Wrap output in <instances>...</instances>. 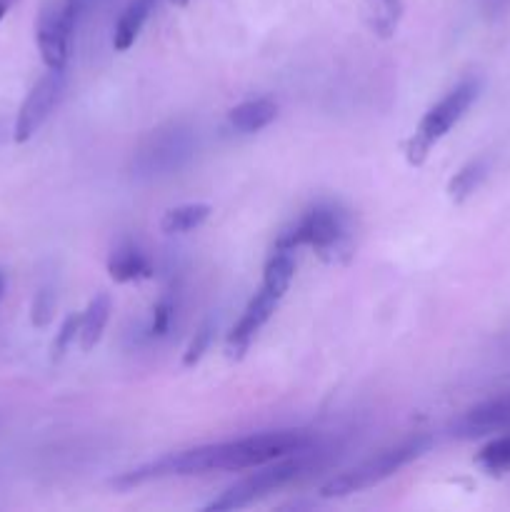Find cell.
I'll use <instances>...</instances> for the list:
<instances>
[{
  "mask_svg": "<svg viewBox=\"0 0 510 512\" xmlns=\"http://www.w3.org/2000/svg\"><path fill=\"white\" fill-rule=\"evenodd\" d=\"M153 5L155 0H133V3L123 10L113 33V48L118 50V53H125V50L133 48L140 30H143L145 20L153 13Z\"/></svg>",
  "mask_w": 510,
  "mask_h": 512,
  "instance_id": "13",
  "label": "cell"
},
{
  "mask_svg": "<svg viewBox=\"0 0 510 512\" xmlns=\"http://www.w3.org/2000/svg\"><path fill=\"white\" fill-rule=\"evenodd\" d=\"M173 310H175L173 298H168V295H165V298H160L158 303H155L153 318H150V328H148V333L153 335V338L168 333L170 320H173Z\"/></svg>",
  "mask_w": 510,
  "mask_h": 512,
  "instance_id": "21",
  "label": "cell"
},
{
  "mask_svg": "<svg viewBox=\"0 0 510 512\" xmlns=\"http://www.w3.org/2000/svg\"><path fill=\"white\" fill-rule=\"evenodd\" d=\"M213 338H215V320H205V323L198 328V333L193 335V340L188 343V348H185L183 353L185 368H195V365L203 360V355L208 353Z\"/></svg>",
  "mask_w": 510,
  "mask_h": 512,
  "instance_id": "19",
  "label": "cell"
},
{
  "mask_svg": "<svg viewBox=\"0 0 510 512\" xmlns=\"http://www.w3.org/2000/svg\"><path fill=\"white\" fill-rule=\"evenodd\" d=\"M170 3H173L175 8H185V5H188L190 0H170Z\"/></svg>",
  "mask_w": 510,
  "mask_h": 512,
  "instance_id": "24",
  "label": "cell"
},
{
  "mask_svg": "<svg viewBox=\"0 0 510 512\" xmlns=\"http://www.w3.org/2000/svg\"><path fill=\"white\" fill-rule=\"evenodd\" d=\"M280 298L275 293H270L268 288H260L258 293L250 298L248 308L240 315L238 323L233 325V330L228 333V340H225V350H228V358L240 360L245 355V350L250 348V343L255 340V335L260 333L265 323L273 318L275 308H278Z\"/></svg>",
  "mask_w": 510,
  "mask_h": 512,
  "instance_id": "8",
  "label": "cell"
},
{
  "mask_svg": "<svg viewBox=\"0 0 510 512\" xmlns=\"http://www.w3.org/2000/svg\"><path fill=\"white\" fill-rule=\"evenodd\" d=\"M80 318H83V313H70L68 318L63 320V325H60L58 335H55L53 340V360H60L65 353L70 350V345L75 343V338H80Z\"/></svg>",
  "mask_w": 510,
  "mask_h": 512,
  "instance_id": "20",
  "label": "cell"
},
{
  "mask_svg": "<svg viewBox=\"0 0 510 512\" xmlns=\"http://www.w3.org/2000/svg\"><path fill=\"white\" fill-rule=\"evenodd\" d=\"M210 213H213V208H210L208 203L178 205V208H170L168 213L163 215V220H160V230L168 235L190 233V230L200 228V225L210 218Z\"/></svg>",
  "mask_w": 510,
  "mask_h": 512,
  "instance_id": "16",
  "label": "cell"
},
{
  "mask_svg": "<svg viewBox=\"0 0 510 512\" xmlns=\"http://www.w3.org/2000/svg\"><path fill=\"white\" fill-rule=\"evenodd\" d=\"M108 273L115 283H135L153 278V265L143 250L130 240H123L108 258Z\"/></svg>",
  "mask_w": 510,
  "mask_h": 512,
  "instance_id": "10",
  "label": "cell"
},
{
  "mask_svg": "<svg viewBox=\"0 0 510 512\" xmlns=\"http://www.w3.org/2000/svg\"><path fill=\"white\" fill-rule=\"evenodd\" d=\"M83 0H43L35 23L40 58L48 68L65 70L70 58V40H73L75 20H78Z\"/></svg>",
  "mask_w": 510,
  "mask_h": 512,
  "instance_id": "6",
  "label": "cell"
},
{
  "mask_svg": "<svg viewBox=\"0 0 510 512\" xmlns=\"http://www.w3.org/2000/svg\"><path fill=\"white\" fill-rule=\"evenodd\" d=\"M3 293H5V275L0 273V298H3Z\"/></svg>",
  "mask_w": 510,
  "mask_h": 512,
  "instance_id": "25",
  "label": "cell"
},
{
  "mask_svg": "<svg viewBox=\"0 0 510 512\" xmlns=\"http://www.w3.org/2000/svg\"><path fill=\"white\" fill-rule=\"evenodd\" d=\"M313 468V460H310L308 453L293 455L290 460H280V463H268L263 465L260 473L248 475V478L238 480L233 488L225 490L220 498H215L213 503L205 505L208 512H225V510H240L253 505L255 500L265 498L268 493H275V490L285 488L288 483L298 480L300 475L308 473Z\"/></svg>",
  "mask_w": 510,
  "mask_h": 512,
  "instance_id": "5",
  "label": "cell"
},
{
  "mask_svg": "<svg viewBox=\"0 0 510 512\" xmlns=\"http://www.w3.org/2000/svg\"><path fill=\"white\" fill-rule=\"evenodd\" d=\"M503 430H510V393L475 405L455 425V435L460 438H480Z\"/></svg>",
  "mask_w": 510,
  "mask_h": 512,
  "instance_id": "9",
  "label": "cell"
},
{
  "mask_svg": "<svg viewBox=\"0 0 510 512\" xmlns=\"http://www.w3.org/2000/svg\"><path fill=\"white\" fill-rule=\"evenodd\" d=\"M110 308H113V303H110L108 293H98L93 300H90L88 308H85L83 318H80V338H78L80 348H83L85 353H90V350L100 343V338H103V330L110 318Z\"/></svg>",
  "mask_w": 510,
  "mask_h": 512,
  "instance_id": "14",
  "label": "cell"
},
{
  "mask_svg": "<svg viewBox=\"0 0 510 512\" xmlns=\"http://www.w3.org/2000/svg\"><path fill=\"white\" fill-rule=\"evenodd\" d=\"M360 13H363V20L370 33L388 40L398 33L405 5L403 0H360Z\"/></svg>",
  "mask_w": 510,
  "mask_h": 512,
  "instance_id": "11",
  "label": "cell"
},
{
  "mask_svg": "<svg viewBox=\"0 0 510 512\" xmlns=\"http://www.w3.org/2000/svg\"><path fill=\"white\" fill-rule=\"evenodd\" d=\"M478 465L490 475H503L510 470V435L490 440L478 453Z\"/></svg>",
  "mask_w": 510,
  "mask_h": 512,
  "instance_id": "18",
  "label": "cell"
},
{
  "mask_svg": "<svg viewBox=\"0 0 510 512\" xmlns=\"http://www.w3.org/2000/svg\"><path fill=\"white\" fill-rule=\"evenodd\" d=\"M480 83L475 78L463 80L460 85H455L448 95H445L440 103H435L428 113L420 120L418 130L408 138L405 143V160H408L413 168H420V165L428 160L430 148H433L438 140H443L445 135L453 130V125L463 118L470 110V105L478 100Z\"/></svg>",
  "mask_w": 510,
  "mask_h": 512,
  "instance_id": "3",
  "label": "cell"
},
{
  "mask_svg": "<svg viewBox=\"0 0 510 512\" xmlns=\"http://www.w3.org/2000/svg\"><path fill=\"white\" fill-rule=\"evenodd\" d=\"M15 5V0H0V20L10 13V8Z\"/></svg>",
  "mask_w": 510,
  "mask_h": 512,
  "instance_id": "23",
  "label": "cell"
},
{
  "mask_svg": "<svg viewBox=\"0 0 510 512\" xmlns=\"http://www.w3.org/2000/svg\"><path fill=\"white\" fill-rule=\"evenodd\" d=\"M65 88V70H53L48 68V73L33 85V90L28 93V98L23 100L18 110V118L13 125V140L15 143H28L35 133L45 125V120L50 118V113L58 105L60 95Z\"/></svg>",
  "mask_w": 510,
  "mask_h": 512,
  "instance_id": "7",
  "label": "cell"
},
{
  "mask_svg": "<svg viewBox=\"0 0 510 512\" xmlns=\"http://www.w3.org/2000/svg\"><path fill=\"white\" fill-rule=\"evenodd\" d=\"M313 448V438L295 430H278V433H260L250 438L228 440V443L203 445V448L170 453L165 458L153 460L133 470L138 483H153L163 478H180V475H203L210 470H240L263 468L275 460L290 458V455L308 453Z\"/></svg>",
  "mask_w": 510,
  "mask_h": 512,
  "instance_id": "1",
  "label": "cell"
},
{
  "mask_svg": "<svg viewBox=\"0 0 510 512\" xmlns=\"http://www.w3.org/2000/svg\"><path fill=\"white\" fill-rule=\"evenodd\" d=\"M83 3H85V0H83Z\"/></svg>",
  "mask_w": 510,
  "mask_h": 512,
  "instance_id": "26",
  "label": "cell"
},
{
  "mask_svg": "<svg viewBox=\"0 0 510 512\" xmlns=\"http://www.w3.org/2000/svg\"><path fill=\"white\" fill-rule=\"evenodd\" d=\"M428 450H430V438H413L408 440V443L395 445V448L383 450V453L375 455V458L355 465V468H350L348 473L328 480V483L320 488V495H323V498H345V495H353V493H360V490L373 488V485L388 480L390 475H395L408 463L418 460L420 455L428 453Z\"/></svg>",
  "mask_w": 510,
  "mask_h": 512,
  "instance_id": "4",
  "label": "cell"
},
{
  "mask_svg": "<svg viewBox=\"0 0 510 512\" xmlns=\"http://www.w3.org/2000/svg\"><path fill=\"white\" fill-rule=\"evenodd\" d=\"M53 313H55V295L50 293L48 288H43L38 295H35V303H33L35 328H45V325L53 320Z\"/></svg>",
  "mask_w": 510,
  "mask_h": 512,
  "instance_id": "22",
  "label": "cell"
},
{
  "mask_svg": "<svg viewBox=\"0 0 510 512\" xmlns=\"http://www.w3.org/2000/svg\"><path fill=\"white\" fill-rule=\"evenodd\" d=\"M278 115V105L268 98H255L245 100V103L235 105L228 113L230 128H235L238 133H258V130L268 128L270 123Z\"/></svg>",
  "mask_w": 510,
  "mask_h": 512,
  "instance_id": "12",
  "label": "cell"
},
{
  "mask_svg": "<svg viewBox=\"0 0 510 512\" xmlns=\"http://www.w3.org/2000/svg\"><path fill=\"white\" fill-rule=\"evenodd\" d=\"M490 173V158H475L465 163L448 183V198L453 203H465L480 185L485 183Z\"/></svg>",
  "mask_w": 510,
  "mask_h": 512,
  "instance_id": "15",
  "label": "cell"
},
{
  "mask_svg": "<svg viewBox=\"0 0 510 512\" xmlns=\"http://www.w3.org/2000/svg\"><path fill=\"white\" fill-rule=\"evenodd\" d=\"M295 275V258L290 250H273L263 270V288L283 298L285 290L290 288Z\"/></svg>",
  "mask_w": 510,
  "mask_h": 512,
  "instance_id": "17",
  "label": "cell"
},
{
  "mask_svg": "<svg viewBox=\"0 0 510 512\" xmlns=\"http://www.w3.org/2000/svg\"><path fill=\"white\" fill-rule=\"evenodd\" d=\"M308 245L325 263H348L353 258V218L335 203H318L305 210L290 228L275 238L273 250H298Z\"/></svg>",
  "mask_w": 510,
  "mask_h": 512,
  "instance_id": "2",
  "label": "cell"
}]
</instances>
